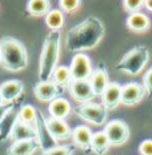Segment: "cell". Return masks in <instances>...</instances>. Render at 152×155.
Returning <instances> with one entry per match:
<instances>
[{"label":"cell","mask_w":152,"mask_h":155,"mask_svg":"<svg viewBox=\"0 0 152 155\" xmlns=\"http://www.w3.org/2000/svg\"><path fill=\"white\" fill-rule=\"evenodd\" d=\"M104 34L105 27L103 21L96 16H88L70 28L66 35V47L71 52L83 54L84 51L98 47L104 38Z\"/></svg>","instance_id":"obj_1"},{"label":"cell","mask_w":152,"mask_h":155,"mask_svg":"<svg viewBox=\"0 0 152 155\" xmlns=\"http://www.w3.org/2000/svg\"><path fill=\"white\" fill-rule=\"evenodd\" d=\"M0 64L9 72H20L28 66L27 48L20 40L5 36L0 39Z\"/></svg>","instance_id":"obj_2"},{"label":"cell","mask_w":152,"mask_h":155,"mask_svg":"<svg viewBox=\"0 0 152 155\" xmlns=\"http://www.w3.org/2000/svg\"><path fill=\"white\" fill-rule=\"evenodd\" d=\"M60 56V31H50L44 39L39 62V82L52 79Z\"/></svg>","instance_id":"obj_3"},{"label":"cell","mask_w":152,"mask_h":155,"mask_svg":"<svg viewBox=\"0 0 152 155\" xmlns=\"http://www.w3.org/2000/svg\"><path fill=\"white\" fill-rule=\"evenodd\" d=\"M148 60H150V51H148V48L144 46H136L132 50H129L119 60V63L116 64V70L127 74V75L136 76L144 70Z\"/></svg>","instance_id":"obj_4"},{"label":"cell","mask_w":152,"mask_h":155,"mask_svg":"<svg viewBox=\"0 0 152 155\" xmlns=\"http://www.w3.org/2000/svg\"><path fill=\"white\" fill-rule=\"evenodd\" d=\"M75 112L80 119L95 126H102L107 120V110L104 108V106L99 103L88 102L79 104L75 108Z\"/></svg>","instance_id":"obj_5"},{"label":"cell","mask_w":152,"mask_h":155,"mask_svg":"<svg viewBox=\"0 0 152 155\" xmlns=\"http://www.w3.org/2000/svg\"><path fill=\"white\" fill-rule=\"evenodd\" d=\"M104 132L111 146H123L129 139V127L121 119H112L105 124Z\"/></svg>","instance_id":"obj_6"},{"label":"cell","mask_w":152,"mask_h":155,"mask_svg":"<svg viewBox=\"0 0 152 155\" xmlns=\"http://www.w3.org/2000/svg\"><path fill=\"white\" fill-rule=\"evenodd\" d=\"M70 71L72 80H88L93 71L91 59L86 54H75L71 62Z\"/></svg>","instance_id":"obj_7"},{"label":"cell","mask_w":152,"mask_h":155,"mask_svg":"<svg viewBox=\"0 0 152 155\" xmlns=\"http://www.w3.org/2000/svg\"><path fill=\"white\" fill-rule=\"evenodd\" d=\"M68 91L73 101H76L80 104L92 102V99L95 98V92H93L89 80H72L68 86Z\"/></svg>","instance_id":"obj_8"},{"label":"cell","mask_w":152,"mask_h":155,"mask_svg":"<svg viewBox=\"0 0 152 155\" xmlns=\"http://www.w3.org/2000/svg\"><path fill=\"white\" fill-rule=\"evenodd\" d=\"M35 128H36V134H37V143H39V147L41 148V153L44 151H48L53 147H57V140L55 139L52 135L50 134L48 131L47 126H46V118L41 112H39L37 115V120H36V124H35Z\"/></svg>","instance_id":"obj_9"},{"label":"cell","mask_w":152,"mask_h":155,"mask_svg":"<svg viewBox=\"0 0 152 155\" xmlns=\"http://www.w3.org/2000/svg\"><path fill=\"white\" fill-rule=\"evenodd\" d=\"M145 96V90L143 84L137 82H131L121 86V104L134 106L141 102Z\"/></svg>","instance_id":"obj_10"},{"label":"cell","mask_w":152,"mask_h":155,"mask_svg":"<svg viewBox=\"0 0 152 155\" xmlns=\"http://www.w3.org/2000/svg\"><path fill=\"white\" fill-rule=\"evenodd\" d=\"M16 120H18V112H15V104H11L0 114V143L9 139Z\"/></svg>","instance_id":"obj_11"},{"label":"cell","mask_w":152,"mask_h":155,"mask_svg":"<svg viewBox=\"0 0 152 155\" xmlns=\"http://www.w3.org/2000/svg\"><path fill=\"white\" fill-rule=\"evenodd\" d=\"M61 88L57 84H55L52 80L48 82H37L34 87L35 96L40 102H52L56 98H59Z\"/></svg>","instance_id":"obj_12"},{"label":"cell","mask_w":152,"mask_h":155,"mask_svg":"<svg viewBox=\"0 0 152 155\" xmlns=\"http://www.w3.org/2000/svg\"><path fill=\"white\" fill-rule=\"evenodd\" d=\"M0 91H2L3 99L5 104H14V103L20 98V95L24 91V84L18 79L5 80L4 83L0 84Z\"/></svg>","instance_id":"obj_13"},{"label":"cell","mask_w":152,"mask_h":155,"mask_svg":"<svg viewBox=\"0 0 152 155\" xmlns=\"http://www.w3.org/2000/svg\"><path fill=\"white\" fill-rule=\"evenodd\" d=\"M121 103V86L116 82H111L102 94V104L107 111L115 110Z\"/></svg>","instance_id":"obj_14"},{"label":"cell","mask_w":152,"mask_h":155,"mask_svg":"<svg viewBox=\"0 0 152 155\" xmlns=\"http://www.w3.org/2000/svg\"><path fill=\"white\" fill-rule=\"evenodd\" d=\"M88 80H89V83H91L93 92H95V96H98V95L102 96L104 90L108 87L109 83H111L104 64H99V66L92 71V75L89 76Z\"/></svg>","instance_id":"obj_15"},{"label":"cell","mask_w":152,"mask_h":155,"mask_svg":"<svg viewBox=\"0 0 152 155\" xmlns=\"http://www.w3.org/2000/svg\"><path fill=\"white\" fill-rule=\"evenodd\" d=\"M46 126H47L48 131H50V134L57 142L67 140L72 135V130L70 128L68 123L64 119H55L50 116L48 119H46Z\"/></svg>","instance_id":"obj_16"},{"label":"cell","mask_w":152,"mask_h":155,"mask_svg":"<svg viewBox=\"0 0 152 155\" xmlns=\"http://www.w3.org/2000/svg\"><path fill=\"white\" fill-rule=\"evenodd\" d=\"M92 135L93 132L91 131V128L87 126H76L72 130V138L73 144L77 146L79 148H82L84 153H92L91 151V142H92Z\"/></svg>","instance_id":"obj_17"},{"label":"cell","mask_w":152,"mask_h":155,"mask_svg":"<svg viewBox=\"0 0 152 155\" xmlns=\"http://www.w3.org/2000/svg\"><path fill=\"white\" fill-rule=\"evenodd\" d=\"M37 134H36V128L35 126H30V124H25L23 122L16 120V123L14 126L11 131V135H9V140L18 142V140H27V139H36Z\"/></svg>","instance_id":"obj_18"},{"label":"cell","mask_w":152,"mask_h":155,"mask_svg":"<svg viewBox=\"0 0 152 155\" xmlns=\"http://www.w3.org/2000/svg\"><path fill=\"white\" fill-rule=\"evenodd\" d=\"M39 148L36 139L14 142L7 150V155H34Z\"/></svg>","instance_id":"obj_19"},{"label":"cell","mask_w":152,"mask_h":155,"mask_svg":"<svg viewBox=\"0 0 152 155\" xmlns=\"http://www.w3.org/2000/svg\"><path fill=\"white\" fill-rule=\"evenodd\" d=\"M125 25L129 31L132 32H137V34H141V32H147L151 27V20L143 12H137V14L129 15L125 20Z\"/></svg>","instance_id":"obj_20"},{"label":"cell","mask_w":152,"mask_h":155,"mask_svg":"<svg viewBox=\"0 0 152 155\" xmlns=\"http://www.w3.org/2000/svg\"><path fill=\"white\" fill-rule=\"evenodd\" d=\"M71 110H72L71 103L66 98H60V96L52 101L48 106V112H50L51 118L55 119H66L70 115Z\"/></svg>","instance_id":"obj_21"},{"label":"cell","mask_w":152,"mask_h":155,"mask_svg":"<svg viewBox=\"0 0 152 155\" xmlns=\"http://www.w3.org/2000/svg\"><path fill=\"white\" fill-rule=\"evenodd\" d=\"M111 143H109L108 138H107L104 130L103 131H96L92 135V142H91V151L96 155H105L108 153Z\"/></svg>","instance_id":"obj_22"},{"label":"cell","mask_w":152,"mask_h":155,"mask_svg":"<svg viewBox=\"0 0 152 155\" xmlns=\"http://www.w3.org/2000/svg\"><path fill=\"white\" fill-rule=\"evenodd\" d=\"M27 12L34 18H41L51 11V2L48 0H30L27 3Z\"/></svg>","instance_id":"obj_23"},{"label":"cell","mask_w":152,"mask_h":155,"mask_svg":"<svg viewBox=\"0 0 152 155\" xmlns=\"http://www.w3.org/2000/svg\"><path fill=\"white\" fill-rule=\"evenodd\" d=\"M52 82L55 84H57L61 90L68 88L70 83L72 82V78H71V71L70 67L67 66H57V68L55 70L53 75H52Z\"/></svg>","instance_id":"obj_24"},{"label":"cell","mask_w":152,"mask_h":155,"mask_svg":"<svg viewBox=\"0 0 152 155\" xmlns=\"http://www.w3.org/2000/svg\"><path fill=\"white\" fill-rule=\"evenodd\" d=\"M44 20L50 31H60V28L64 24V14L60 11V8H52L46 15Z\"/></svg>","instance_id":"obj_25"},{"label":"cell","mask_w":152,"mask_h":155,"mask_svg":"<svg viewBox=\"0 0 152 155\" xmlns=\"http://www.w3.org/2000/svg\"><path fill=\"white\" fill-rule=\"evenodd\" d=\"M37 115L39 112L36 111V108L31 104H23L20 107V110L18 111V118L20 122H23L25 124L35 126L37 120Z\"/></svg>","instance_id":"obj_26"},{"label":"cell","mask_w":152,"mask_h":155,"mask_svg":"<svg viewBox=\"0 0 152 155\" xmlns=\"http://www.w3.org/2000/svg\"><path fill=\"white\" fill-rule=\"evenodd\" d=\"M82 5L80 0H60L59 7L61 12H67V14H72V12L77 11Z\"/></svg>","instance_id":"obj_27"},{"label":"cell","mask_w":152,"mask_h":155,"mask_svg":"<svg viewBox=\"0 0 152 155\" xmlns=\"http://www.w3.org/2000/svg\"><path fill=\"white\" fill-rule=\"evenodd\" d=\"M123 7L129 15H134L140 12V9L144 7V0H124Z\"/></svg>","instance_id":"obj_28"},{"label":"cell","mask_w":152,"mask_h":155,"mask_svg":"<svg viewBox=\"0 0 152 155\" xmlns=\"http://www.w3.org/2000/svg\"><path fill=\"white\" fill-rule=\"evenodd\" d=\"M73 153H75V146L66 144V146H57L48 151H44L41 155H72Z\"/></svg>","instance_id":"obj_29"},{"label":"cell","mask_w":152,"mask_h":155,"mask_svg":"<svg viewBox=\"0 0 152 155\" xmlns=\"http://www.w3.org/2000/svg\"><path fill=\"white\" fill-rule=\"evenodd\" d=\"M143 87L145 90L147 96L152 98V67L144 74V76H143Z\"/></svg>","instance_id":"obj_30"},{"label":"cell","mask_w":152,"mask_h":155,"mask_svg":"<svg viewBox=\"0 0 152 155\" xmlns=\"http://www.w3.org/2000/svg\"><path fill=\"white\" fill-rule=\"evenodd\" d=\"M139 153L141 155H152V139H144L139 144Z\"/></svg>","instance_id":"obj_31"},{"label":"cell","mask_w":152,"mask_h":155,"mask_svg":"<svg viewBox=\"0 0 152 155\" xmlns=\"http://www.w3.org/2000/svg\"><path fill=\"white\" fill-rule=\"evenodd\" d=\"M144 7L148 9V11L152 12V0H145L144 2Z\"/></svg>","instance_id":"obj_32"},{"label":"cell","mask_w":152,"mask_h":155,"mask_svg":"<svg viewBox=\"0 0 152 155\" xmlns=\"http://www.w3.org/2000/svg\"><path fill=\"white\" fill-rule=\"evenodd\" d=\"M3 106H5V102H4V99H3L2 91H0V107H3Z\"/></svg>","instance_id":"obj_33"}]
</instances>
